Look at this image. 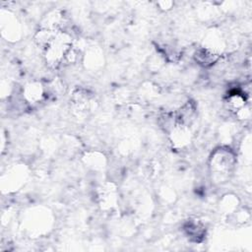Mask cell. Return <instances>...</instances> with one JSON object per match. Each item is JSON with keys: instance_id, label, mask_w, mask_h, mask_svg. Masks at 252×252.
<instances>
[{"instance_id": "1", "label": "cell", "mask_w": 252, "mask_h": 252, "mask_svg": "<svg viewBox=\"0 0 252 252\" xmlns=\"http://www.w3.org/2000/svg\"><path fill=\"white\" fill-rule=\"evenodd\" d=\"M235 164L234 155L227 149L217 150L211 158V171L215 181L225 182L231 174Z\"/></svg>"}, {"instance_id": "2", "label": "cell", "mask_w": 252, "mask_h": 252, "mask_svg": "<svg viewBox=\"0 0 252 252\" xmlns=\"http://www.w3.org/2000/svg\"><path fill=\"white\" fill-rule=\"evenodd\" d=\"M194 57L198 64H200L204 67H208V66H211L212 64H214L218 60L219 55L216 52H214L213 50H210V49L204 47V48L197 50Z\"/></svg>"}]
</instances>
